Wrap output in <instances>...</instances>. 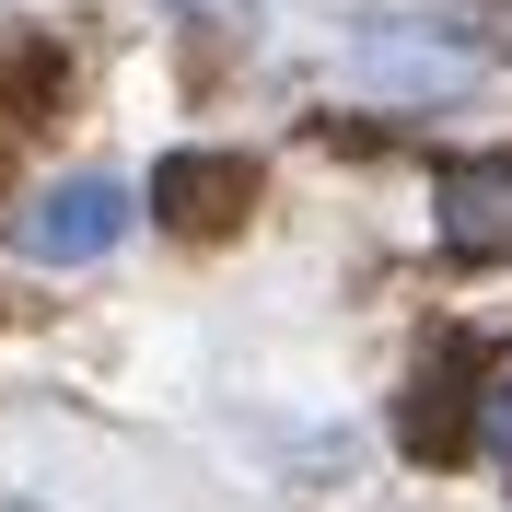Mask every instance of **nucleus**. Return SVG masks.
Listing matches in <instances>:
<instances>
[{
    "mask_svg": "<svg viewBox=\"0 0 512 512\" xmlns=\"http://www.w3.org/2000/svg\"><path fill=\"white\" fill-rule=\"evenodd\" d=\"M443 245L454 256H512V163H454L443 175Z\"/></svg>",
    "mask_w": 512,
    "mask_h": 512,
    "instance_id": "obj_4",
    "label": "nucleus"
},
{
    "mask_svg": "<svg viewBox=\"0 0 512 512\" xmlns=\"http://www.w3.org/2000/svg\"><path fill=\"white\" fill-rule=\"evenodd\" d=\"M361 70H373L396 105H454L478 82V47H454L431 24H361Z\"/></svg>",
    "mask_w": 512,
    "mask_h": 512,
    "instance_id": "obj_2",
    "label": "nucleus"
},
{
    "mask_svg": "<svg viewBox=\"0 0 512 512\" xmlns=\"http://www.w3.org/2000/svg\"><path fill=\"white\" fill-rule=\"evenodd\" d=\"M478 443H489V466L512 478V384H489V396H478Z\"/></svg>",
    "mask_w": 512,
    "mask_h": 512,
    "instance_id": "obj_5",
    "label": "nucleus"
},
{
    "mask_svg": "<svg viewBox=\"0 0 512 512\" xmlns=\"http://www.w3.org/2000/svg\"><path fill=\"white\" fill-rule=\"evenodd\" d=\"M128 222H140V198H128L117 175H59L47 198H24V210H12V245L47 256V268H70V256H105Z\"/></svg>",
    "mask_w": 512,
    "mask_h": 512,
    "instance_id": "obj_1",
    "label": "nucleus"
},
{
    "mask_svg": "<svg viewBox=\"0 0 512 512\" xmlns=\"http://www.w3.org/2000/svg\"><path fill=\"white\" fill-rule=\"evenodd\" d=\"M245 198H256V163H245V152H175V163L152 175V222H175V233H222Z\"/></svg>",
    "mask_w": 512,
    "mask_h": 512,
    "instance_id": "obj_3",
    "label": "nucleus"
}]
</instances>
